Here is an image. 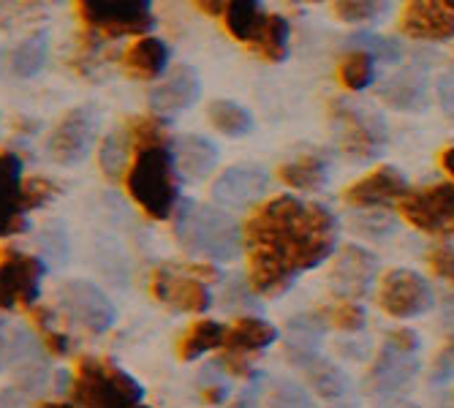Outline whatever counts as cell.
Returning <instances> with one entry per match:
<instances>
[{
  "label": "cell",
  "instance_id": "obj_1",
  "mask_svg": "<svg viewBox=\"0 0 454 408\" xmlns=\"http://www.w3.org/2000/svg\"><path fill=\"white\" fill-rule=\"evenodd\" d=\"M247 286L259 297H280L294 280L324 264L338 245V218L292 193L264 201L242 231Z\"/></svg>",
  "mask_w": 454,
  "mask_h": 408
},
{
  "label": "cell",
  "instance_id": "obj_2",
  "mask_svg": "<svg viewBox=\"0 0 454 408\" xmlns=\"http://www.w3.org/2000/svg\"><path fill=\"white\" fill-rule=\"evenodd\" d=\"M129 137L134 161L126 169V188L150 218H169L180 196V172L163 122L155 117H137L129 122Z\"/></svg>",
  "mask_w": 454,
  "mask_h": 408
},
{
  "label": "cell",
  "instance_id": "obj_3",
  "mask_svg": "<svg viewBox=\"0 0 454 408\" xmlns=\"http://www.w3.org/2000/svg\"><path fill=\"white\" fill-rule=\"evenodd\" d=\"M175 234L188 254L207 262H231L242 248L237 221L226 210L201 201H185L175 213Z\"/></svg>",
  "mask_w": 454,
  "mask_h": 408
},
{
  "label": "cell",
  "instance_id": "obj_4",
  "mask_svg": "<svg viewBox=\"0 0 454 408\" xmlns=\"http://www.w3.org/2000/svg\"><path fill=\"white\" fill-rule=\"evenodd\" d=\"M145 389L122 367L104 357H82L71 384V403L76 405H139Z\"/></svg>",
  "mask_w": 454,
  "mask_h": 408
},
{
  "label": "cell",
  "instance_id": "obj_5",
  "mask_svg": "<svg viewBox=\"0 0 454 408\" xmlns=\"http://www.w3.org/2000/svg\"><path fill=\"white\" fill-rule=\"evenodd\" d=\"M329 120L335 126V137L340 150L351 161H373L387 147V122L379 112L367 109L354 98H335L329 104Z\"/></svg>",
  "mask_w": 454,
  "mask_h": 408
},
{
  "label": "cell",
  "instance_id": "obj_6",
  "mask_svg": "<svg viewBox=\"0 0 454 408\" xmlns=\"http://www.w3.org/2000/svg\"><path fill=\"white\" fill-rule=\"evenodd\" d=\"M76 12L106 38L139 35L153 27V0H76Z\"/></svg>",
  "mask_w": 454,
  "mask_h": 408
},
{
  "label": "cell",
  "instance_id": "obj_7",
  "mask_svg": "<svg viewBox=\"0 0 454 408\" xmlns=\"http://www.w3.org/2000/svg\"><path fill=\"white\" fill-rule=\"evenodd\" d=\"M58 305L74 326H82L93 335L106 333L117 318L109 297L90 280H66L58 289Z\"/></svg>",
  "mask_w": 454,
  "mask_h": 408
},
{
  "label": "cell",
  "instance_id": "obj_8",
  "mask_svg": "<svg viewBox=\"0 0 454 408\" xmlns=\"http://www.w3.org/2000/svg\"><path fill=\"white\" fill-rule=\"evenodd\" d=\"M400 216L427 234L454 237V183L408 191L400 199Z\"/></svg>",
  "mask_w": 454,
  "mask_h": 408
},
{
  "label": "cell",
  "instance_id": "obj_9",
  "mask_svg": "<svg viewBox=\"0 0 454 408\" xmlns=\"http://www.w3.org/2000/svg\"><path fill=\"white\" fill-rule=\"evenodd\" d=\"M44 264L17 248L0 254V310H30L41 294Z\"/></svg>",
  "mask_w": 454,
  "mask_h": 408
},
{
  "label": "cell",
  "instance_id": "obj_10",
  "mask_svg": "<svg viewBox=\"0 0 454 408\" xmlns=\"http://www.w3.org/2000/svg\"><path fill=\"white\" fill-rule=\"evenodd\" d=\"M153 297L177 313H201L213 305V294L191 267H158L150 280Z\"/></svg>",
  "mask_w": 454,
  "mask_h": 408
},
{
  "label": "cell",
  "instance_id": "obj_11",
  "mask_svg": "<svg viewBox=\"0 0 454 408\" xmlns=\"http://www.w3.org/2000/svg\"><path fill=\"white\" fill-rule=\"evenodd\" d=\"M379 305L395 318H417L433 310V286L414 270H392L379 289Z\"/></svg>",
  "mask_w": 454,
  "mask_h": 408
},
{
  "label": "cell",
  "instance_id": "obj_12",
  "mask_svg": "<svg viewBox=\"0 0 454 408\" xmlns=\"http://www.w3.org/2000/svg\"><path fill=\"white\" fill-rule=\"evenodd\" d=\"M278 341V330L256 316H245L237 318L231 330H226L223 335V365L231 376H254L251 365H247V357L251 354H262L264 349H270Z\"/></svg>",
  "mask_w": 454,
  "mask_h": 408
},
{
  "label": "cell",
  "instance_id": "obj_13",
  "mask_svg": "<svg viewBox=\"0 0 454 408\" xmlns=\"http://www.w3.org/2000/svg\"><path fill=\"white\" fill-rule=\"evenodd\" d=\"M96 126H98V114L90 106H76L71 109L50 137V155L52 161L71 167V163L85 161L96 142Z\"/></svg>",
  "mask_w": 454,
  "mask_h": 408
},
{
  "label": "cell",
  "instance_id": "obj_14",
  "mask_svg": "<svg viewBox=\"0 0 454 408\" xmlns=\"http://www.w3.org/2000/svg\"><path fill=\"white\" fill-rule=\"evenodd\" d=\"M30 201L22 177V161L0 150V237H12L27 229Z\"/></svg>",
  "mask_w": 454,
  "mask_h": 408
},
{
  "label": "cell",
  "instance_id": "obj_15",
  "mask_svg": "<svg viewBox=\"0 0 454 408\" xmlns=\"http://www.w3.org/2000/svg\"><path fill=\"white\" fill-rule=\"evenodd\" d=\"M400 30L419 41L454 38V9L443 0H408L400 14Z\"/></svg>",
  "mask_w": 454,
  "mask_h": 408
},
{
  "label": "cell",
  "instance_id": "obj_16",
  "mask_svg": "<svg viewBox=\"0 0 454 408\" xmlns=\"http://www.w3.org/2000/svg\"><path fill=\"white\" fill-rule=\"evenodd\" d=\"M267 172L262 167H251V163H242V167H231L226 169L215 185H213V196L218 204L231 210H242L256 204L264 193H267Z\"/></svg>",
  "mask_w": 454,
  "mask_h": 408
},
{
  "label": "cell",
  "instance_id": "obj_17",
  "mask_svg": "<svg viewBox=\"0 0 454 408\" xmlns=\"http://www.w3.org/2000/svg\"><path fill=\"white\" fill-rule=\"evenodd\" d=\"M376 270H379V264H376L373 254L359 248V245H346V248L340 251V256L335 259V267H333L329 280H333L335 294L354 300V297L367 294L370 283H373V278H376Z\"/></svg>",
  "mask_w": 454,
  "mask_h": 408
},
{
  "label": "cell",
  "instance_id": "obj_18",
  "mask_svg": "<svg viewBox=\"0 0 454 408\" xmlns=\"http://www.w3.org/2000/svg\"><path fill=\"white\" fill-rule=\"evenodd\" d=\"M408 193V183L405 177L392 169V167H381L376 172H370L367 177L356 180L348 191H346V201L354 204V208H387V204L400 201Z\"/></svg>",
  "mask_w": 454,
  "mask_h": 408
},
{
  "label": "cell",
  "instance_id": "obj_19",
  "mask_svg": "<svg viewBox=\"0 0 454 408\" xmlns=\"http://www.w3.org/2000/svg\"><path fill=\"white\" fill-rule=\"evenodd\" d=\"M201 96L199 74L188 66H175L172 74L150 90V106L160 114H175L188 109Z\"/></svg>",
  "mask_w": 454,
  "mask_h": 408
},
{
  "label": "cell",
  "instance_id": "obj_20",
  "mask_svg": "<svg viewBox=\"0 0 454 408\" xmlns=\"http://www.w3.org/2000/svg\"><path fill=\"white\" fill-rule=\"evenodd\" d=\"M381 101L389 104L397 112H422L427 106V76L419 68H403L395 76H389L381 90Z\"/></svg>",
  "mask_w": 454,
  "mask_h": 408
},
{
  "label": "cell",
  "instance_id": "obj_21",
  "mask_svg": "<svg viewBox=\"0 0 454 408\" xmlns=\"http://www.w3.org/2000/svg\"><path fill=\"white\" fill-rule=\"evenodd\" d=\"M169 147H172L180 177H188V180L207 177L215 169V163H218V147L210 139L199 137V134L177 137Z\"/></svg>",
  "mask_w": 454,
  "mask_h": 408
},
{
  "label": "cell",
  "instance_id": "obj_22",
  "mask_svg": "<svg viewBox=\"0 0 454 408\" xmlns=\"http://www.w3.org/2000/svg\"><path fill=\"white\" fill-rule=\"evenodd\" d=\"M288 359H292L300 367V371L308 376V381L313 384V389L321 392L324 397H338L346 389L343 373L338 371L335 365H329L326 359H321L313 346L288 343Z\"/></svg>",
  "mask_w": 454,
  "mask_h": 408
},
{
  "label": "cell",
  "instance_id": "obj_23",
  "mask_svg": "<svg viewBox=\"0 0 454 408\" xmlns=\"http://www.w3.org/2000/svg\"><path fill=\"white\" fill-rule=\"evenodd\" d=\"M414 376H417V359L405 351L384 346L373 371H370V384H373L376 392H397Z\"/></svg>",
  "mask_w": 454,
  "mask_h": 408
},
{
  "label": "cell",
  "instance_id": "obj_24",
  "mask_svg": "<svg viewBox=\"0 0 454 408\" xmlns=\"http://www.w3.org/2000/svg\"><path fill=\"white\" fill-rule=\"evenodd\" d=\"M169 50L160 38H139L126 52V71H131L137 79H158L167 71Z\"/></svg>",
  "mask_w": 454,
  "mask_h": 408
},
{
  "label": "cell",
  "instance_id": "obj_25",
  "mask_svg": "<svg viewBox=\"0 0 454 408\" xmlns=\"http://www.w3.org/2000/svg\"><path fill=\"white\" fill-rule=\"evenodd\" d=\"M280 180L294 191H318L326 183V161L318 153H302L280 163Z\"/></svg>",
  "mask_w": 454,
  "mask_h": 408
},
{
  "label": "cell",
  "instance_id": "obj_26",
  "mask_svg": "<svg viewBox=\"0 0 454 408\" xmlns=\"http://www.w3.org/2000/svg\"><path fill=\"white\" fill-rule=\"evenodd\" d=\"M264 9L259 6V0H229L223 6V22L226 30L242 41V44H251L254 35L259 33L262 22H264Z\"/></svg>",
  "mask_w": 454,
  "mask_h": 408
},
{
  "label": "cell",
  "instance_id": "obj_27",
  "mask_svg": "<svg viewBox=\"0 0 454 408\" xmlns=\"http://www.w3.org/2000/svg\"><path fill=\"white\" fill-rule=\"evenodd\" d=\"M223 335H226V326L218 324V321L204 318V321L191 324L188 333L180 338V359L193 362L201 354H207L213 349H221L223 346Z\"/></svg>",
  "mask_w": 454,
  "mask_h": 408
},
{
  "label": "cell",
  "instance_id": "obj_28",
  "mask_svg": "<svg viewBox=\"0 0 454 408\" xmlns=\"http://www.w3.org/2000/svg\"><path fill=\"white\" fill-rule=\"evenodd\" d=\"M251 47L267 60V63H280L288 55V22L278 14H267L259 33L254 35Z\"/></svg>",
  "mask_w": 454,
  "mask_h": 408
},
{
  "label": "cell",
  "instance_id": "obj_29",
  "mask_svg": "<svg viewBox=\"0 0 454 408\" xmlns=\"http://www.w3.org/2000/svg\"><path fill=\"white\" fill-rule=\"evenodd\" d=\"M338 79H340V85L346 90H354V93L370 88V85H373V79H376V58L370 52H364V50H359V47H354L340 60Z\"/></svg>",
  "mask_w": 454,
  "mask_h": 408
},
{
  "label": "cell",
  "instance_id": "obj_30",
  "mask_svg": "<svg viewBox=\"0 0 454 408\" xmlns=\"http://www.w3.org/2000/svg\"><path fill=\"white\" fill-rule=\"evenodd\" d=\"M207 114H210L213 126L226 137H245V134H251V129H254L251 112H247L245 106H239L237 101H226V98L213 101Z\"/></svg>",
  "mask_w": 454,
  "mask_h": 408
},
{
  "label": "cell",
  "instance_id": "obj_31",
  "mask_svg": "<svg viewBox=\"0 0 454 408\" xmlns=\"http://www.w3.org/2000/svg\"><path fill=\"white\" fill-rule=\"evenodd\" d=\"M44 60H47V38L44 35H33L27 41H22V44L14 50L12 55V68L17 76H35L41 68H44Z\"/></svg>",
  "mask_w": 454,
  "mask_h": 408
},
{
  "label": "cell",
  "instance_id": "obj_32",
  "mask_svg": "<svg viewBox=\"0 0 454 408\" xmlns=\"http://www.w3.org/2000/svg\"><path fill=\"white\" fill-rule=\"evenodd\" d=\"M392 9L389 0H335V14L340 22H376L387 17Z\"/></svg>",
  "mask_w": 454,
  "mask_h": 408
},
{
  "label": "cell",
  "instance_id": "obj_33",
  "mask_svg": "<svg viewBox=\"0 0 454 408\" xmlns=\"http://www.w3.org/2000/svg\"><path fill=\"white\" fill-rule=\"evenodd\" d=\"M351 47H359V50L370 52L381 63H400V58H403V50H400L397 41L387 38V35H379V33H356V35H351Z\"/></svg>",
  "mask_w": 454,
  "mask_h": 408
},
{
  "label": "cell",
  "instance_id": "obj_34",
  "mask_svg": "<svg viewBox=\"0 0 454 408\" xmlns=\"http://www.w3.org/2000/svg\"><path fill=\"white\" fill-rule=\"evenodd\" d=\"M134 153V145H131V137H120V134H112L106 137L104 147H101V167H104V175L109 177H117V172L126 169L129 163V155Z\"/></svg>",
  "mask_w": 454,
  "mask_h": 408
},
{
  "label": "cell",
  "instance_id": "obj_35",
  "mask_svg": "<svg viewBox=\"0 0 454 408\" xmlns=\"http://www.w3.org/2000/svg\"><path fill=\"white\" fill-rule=\"evenodd\" d=\"M33 321H35L38 333H41V346H47L52 354H68L71 351V338L55 326L50 308H35L33 310Z\"/></svg>",
  "mask_w": 454,
  "mask_h": 408
},
{
  "label": "cell",
  "instance_id": "obj_36",
  "mask_svg": "<svg viewBox=\"0 0 454 408\" xmlns=\"http://www.w3.org/2000/svg\"><path fill=\"white\" fill-rule=\"evenodd\" d=\"M326 318H329V324L338 326V330H343V333H359L367 316H364V308L359 302L343 297V302H338L335 308L326 310Z\"/></svg>",
  "mask_w": 454,
  "mask_h": 408
},
{
  "label": "cell",
  "instance_id": "obj_37",
  "mask_svg": "<svg viewBox=\"0 0 454 408\" xmlns=\"http://www.w3.org/2000/svg\"><path fill=\"white\" fill-rule=\"evenodd\" d=\"M430 270L435 278L454 286V245H438L435 251H430Z\"/></svg>",
  "mask_w": 454,
  "mask_h": 408
},
{
  "label": "cell",
  "instance_id": "obj_38",
  "mask_svg": "<svg viewBox=\"0 0 454 408\" xmlns=\"http://www.w3.org/2000/svg\"><path fill=\"white\" fill-rule=\"evenodd\" d=\"M435 93H438V101H441V109L446 112V117L454 120V68L438 79Z\"/></svg>",
  "mask_w": 454,
  "mask_h": 408
},
{
  "label": "cell",
  "instance_id": "obj_39",
  "mask_svg": "<svg viewBox=\"0 0 454 408\" xmlns=\"http://www.w3.org/2000/svg\"><path fill=\"white\" fill-rule=\"evenodd\" d=\"M454 376V338L443 346V351L438 354L435 365H433V379L435 381H446Z\"/></svg>",
  "mask_w": 454,
  "mask_h": 408
},
{
  "label": "cell",
  "instance_id": "obj_40",
  "mask_svg": "<svg viewBox=\"0 0 454 408\" xmlns=\"http://www.w3.org/2000/svg\"><path fill=\"white\" fill-rule=\"evenodd\" d=\"M387 346H392V349H397V351H405V354H417V349H419V335L414 333V330H395L389 338H387Z\"/></svg>",
  "mask_w": 454,
  "mask_h": 408
},
{
  "label": "cell",
  "instance_id": "obj_41",
  "mask_svg": "<svg viewBox=\"0 0 454 408\" xmlns=\"http://www.w3.org/2000/svg\"><path fill=\"white\" fill-rule=\"evenodd\" d=\"M362 231H367V234H384V231H392V221L387 218V216H370V218H364V224H362Z\"/></svg>",
  "mask_w": 454,
  "mask_h": 408
},
{
  "label": "cell",
  "instance_id": "obj_42",
  "mask_svg": "<svg viewBox=\"0 0 454 408\" xmlns=\"http://www.w3.org/2000/svg\"><path fill=\"white\" fill-rule=\"evenodd\" d=\"M193 4L207 14V17H218L226 6V0H193Z\"/></svg>",
  "mask_w": 454,
  "mask_h": 408
},
{
  "label": "cell",
  "instance_id": "obj_43",
  "mask_svg": "<svg viewBox=\"0 0 454 408\" xmlns=\"http://www.w3.org/2000/svg\"><path fill=\"white\" fill-rule=\"evenodd\" d=\"M441 167H443V172L454 180V147H449V150L441 153Z\"/></svg>",
  "mask_w": 454,
  "mask_h": 408
},
{
  "label": "cell",
  "instance_id": "obj_44",
  "mask_svg": "<svg viewBox=\"0 0 454 408\" xmlns=\"http://www.w3.org/2000/svg\"><path fill=\"white\" fill-rule=\"evenodd\" d=\"M443 4H446L449 9H454V0H443Z\"/></svg>",
  "mask_w": 454,
  "mask_h": 408
},
{
  "label": "cell",
  "instance_id": "obj_45",
  "mask_svg": "<svg viewBox=\"0 0 454 408\" xmlns=\"http://www.w3.org/2000/svg\"><path fill=\"white\" fill-rule=\"evenodd\" d=\"M308 4H318V0H308Z\"/></svg>",
  "mask_w": 454,
  "mask_h": 408
},
{
  "label": "cell",
  "instance_id": "obj_46",
  "mask_svg": "<svg viewBox=\"0 0 454 408\" xmlns=\"http://www.w3.org/2000/svg\"><path fill=\"white\" fill-rule=\"evenodd\" d=\"M0 324H4V321H0Z\"/></svg>",
  "mask_w": 454,
  "mask_h": 408
}]
</instances>
